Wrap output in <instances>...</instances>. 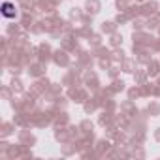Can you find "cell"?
Masks as SVG:
<instances>
[{
	"label": "cell",
	"instance_id": "cell-1",
	"mask_svg": "<svg viewBox=\"0 0 160 160\" xmlns=\"http://www.w3.org/2000/svg\"><path fill=\"white\" fill-rule=\"evenodd\" d=\"M2 15L8 17V19H13L15 17V6L12 2H4L2 4Z\"/></svg>",
	"mask_w": 160,
	"mask_h": 160
}]
</instances>
